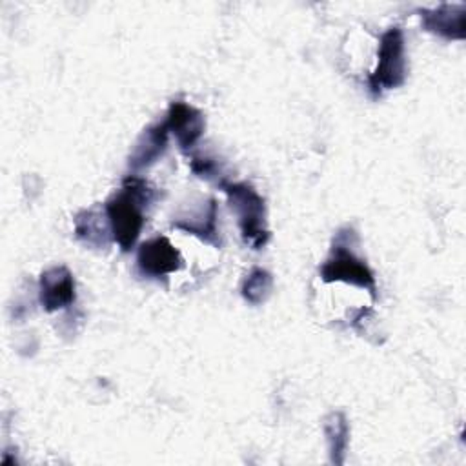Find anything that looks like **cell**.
<instances>
[{
    "label": "cell",
    "mask_w": 466,
    "mask_h": 466,
    "mask_svg": "<svg viewBox=\"0 0 466 466\" xmlns=\"http://www.w3.org/2000/svg\"><path fill=\"white\" fill-rule=\"evenodd\" d=\"M424 27L446 38H464V13L453 11V7L444 5L433 13L422 15Z\"/></svg>",
    "instance_id": "9"
},
{
    "label": "cell",
    "mask_w": 466,
    "mask_h": 466,
    "mask_svg": "<svg viewBox=\"0 0 466 466\" xmlns=\"http://www.w3.org/2000/svg\"><path fill=\"white\" fill-rule=\"evenodd\" d=\"M95 215H93V211H84L82 215H78L76 217V220H75V233H76V237L78 238H82L84 242H87V244H93V246H104L106 244V240H104V235H106V229H104V226H100V224H93L95 222Z\"/></svg>",
    "instance_id": "13"
},
{
    "label": "cell",
    "mask_w": 466,
    "mask_h": 466,
    "mask_svg": "<svg viewBox=\"0 0 466 466\" xmlns=\"http://www.w3.org/2000/svg\"><path fill=\"white\" fill-rule=\"evenodd\" d=\"M75 280L67 268L55 266L40 277V302L47 311H56L73 304Z\"/></svg>",
    "instance_id": "7"
},
{
    "label": "cell",
    "mask_w": 466,
    "mask_h": 466,
    "mask_svg": "<svg viewBox=\"0 0 466 466\" xmlns=\"http://www.w3.org/2000/svg\"><path fill=\"white\" fill-rule=\"evenodd\" d=\"M320 277L326 282L344 280L348 284H357L360 288L370 289V293L375 295L373 273L364 264V260L355 255L351 246L346 242L344 233H339L337 242L333 244L328 260L320 268Z\"/></svg>",
    "instance_id": "4"
},
{
    "label": "cell",
    "mask_w": 466,
    "mask_h": 466,
    "mask_svg": "<svg viewBox=\"0 0 466 466\" xmlns=\"http://www.w3.org/2000/svg\"><path fill=\"white\" fill-rule=\"evenodd\" d=\"M153 200L149 184L135 175L124 180V186L106 202V218L113 240L129 251L144 226V208Z\"/></svg>",
    "instance_id": "1"
},
{
    "label": "cell",
    "mask_w": 466,
    "mask_h": 466,
    "mask_svg": "<svg viewBox=\"0 0 466 466\" xmlns=\"http://www.w3.org/2000/svg\"><path fill=\"white\" fill-rule=\"evenodd\" d=\"M215 218H217V208H215V202L211 200L208 211L204 209V215H200L197 218H191V222H187V224L186 222H177V228H182L189 233H195V235L202 237L204 240H215L217 238Z\"/></svg>",
    "instance_id": "12"
},
{
    "label": "cell",
    "mask_w": 466,
    "mask_h": 466,
    "mask_svg": "<svg viewBox=\"0 0 466 466\" xmlns=\"http://www.w3.org/2000/svg\"><path fill=\"white\" fill-rule=\"evenodd\" d=\"M271 275L260 268L249 271V275L242 282V295L251 304H260L271 291Z\"/></svg>",
    "instance_id": "11"
},
{
    "label": "cell",
    "mask_w": 466,
    "mask_h": 466,
    "mask_svg": "<svg viewBox=\"0 0 466 466\" xmlns=\"http://www.w3.org/2000/svg\"><path fill=\"white\" fill-rule=\"evenodd\" d=\"M167 135H169V131H167L164 120L155 126H149L140 135V138L137 140V144L133 147V153L129 157V167L142 169V167L151 166L164 153V149L167 146Z\"/></svg>",
    "instance_id": "8"
},
{
    "label": "cell",
    "mask_w": 466,
    "mask_h": 466,
    "mask_svg": "<svg viewBox=\"0 0 466 466\" xmlns=\"http://www.w3.org/2000/svg\"><path fill=\"white\" fill-rule=\"evenodd\" d=\"M404 36L399 27H391L380 36L379 62L370 76V91L379 95L382 89H393L404 82Z\"/></svg>",
    "instance_id": "3"
},
{
    "label": "cell",
    "mask_w": 466,
    "mask_h": 466,
    "mask_svg": "<svg viewBox=\"0 0 466 466\" xmlns=\"http://www.w3.org/2000/svg\"><path fill=\"white\" fill-rule=\"evenodd\" d=\"M324 433L329 446V455L333 462L344 461V450L348 446V422L342 413H331L324 422Z\"/></svg>",
    "instance_id": "10"
},
{
    "label": "cell",
    "mask_w": 466,
    "mask_h": 466,
    "mask_svg": "<svg viewBox=\"0 0 466 466\" xmlns=\"http://www.w3.org/2000/svg\"><path fill=\"white\" fill-rule=\"evenodd\" d=\"M191 169H193L197 175L209 178V177H213V173L217 171V166H215V162L209 160V158H193Z\"/></svg>",
    "instance_id": "14"
},
{
    "label": "cell",
    "mask_w": 466,
    "mask_h": 466,
    "mask_svg": "<svg viewBox=\"0 0 466 466\" xmlns=\"http://www.w3.org/2000/svg\"><path fill=\"white\" fill-rule=\"evenodd\" d=\"M164 124L167 131L175 135L182 149L195 146V142L200 138L204 131L202 113L186 102H173L167 109Z\"/></svg>",
    "instance_id": "6"
},
{
    "label": "cell",
    "mask_w": 466,
    "mask_h": 466,
    "mask_svg": "<svg viewBox=\"0 0 466 466\" xmlns=\"http://www.w3.org/2000/svg\"><path fill=\"white\" fill-rule=\"evenodd\" d=\"M220 187L228 195L229 206L238 217V228L246 244L253 246L255 249L262 248L268 240L262 197L244 182H220Z\"/></svg>",
    "instance_id": "2"
},
{
    "label": "cell",
    "mask_w": 466,
    "mask_h": 466,
    "mask_svg": "<svg viewBox=\"0 0 466 466\" xmlns=\"http://www.w3.org/2000/svg\"><path fill=\"white\" fill-rule=\"evenodd\" d=\"M137 266L144 277L160 279L175 273L180 266V258L166 237H155L140 244Z\"/></svg>",
    "instance_id": "5"
}]
</instances>
